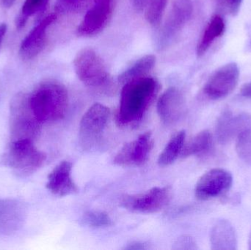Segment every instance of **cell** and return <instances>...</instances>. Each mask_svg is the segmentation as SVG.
<instances>
[{"label": "cell", "mask_w": 251, "mask_h": 250, "mask_svg": "<svg viewBox=\"0 0 251 250\" xmlns=\"http://www.w3.org/2000/svg\"><path fill=\"white\" fill-rule=\"evenodd\" d=\"M159 91V84L153 78L144 76L124 85L120 105L116 114L119 126H134L141 121Z\"/></svg>", "instance_id": "cell-1"}, {"label": "cell", "mask_w": 251, "mask_h": 250, "mask_svg": "<svg viewBox=\"0 0 251 250\" xmlns=\"http://www.w3.org/2000/svg\"><path fill=\"white\" fill-rule=\"evenodd\" d=\"M31 110L37 120L42 123L62 120L69 105L66 87L55 81L40 84L28 95Z\"/></svg>", "instance_id": "cell-2"}, {"label": "cell", "mask_w": 251, "mask_h": 250, "mask_svg": "<svg viewBox=\"0 0 251 250\" xmlns=\"http://www.w3.org/2000/svg\"><path fill=\"white\" fill-rule=\"evenodd\" d=\"M74 68L79 80L88 88L101 93L113 91V84L102 59L91 48H84L76 54Z\"/></svg>", "instance_id": "cell-3"}, {"label": "cell", "mask_w": 251, "mask_h": 250, "mask_svg": "<svg viewBox=\"0 0 251 250\" xmlns=\"http://www.w3.org/2000/svg\"><path fill=\"white\" fill-rule=\"evenodd\" d=\"M47 159L30 139L13 140L3 156V162L21 176H29L42 167Z\"/></svg>", "instance_id": "cell-4"}, {"label": "cell", "mask_w": 251, "mask_h": 250, "mask_svg": "<svg viewBox=\"0 0 251 250\" xmlns=\"http://www.w3.org/2000/svg\"><path fill=\"white\" fill-rule=\"evenodd\" d=\"M41 125L31 110L28 95L22 93L16 95L10 105V134L13 140H33L39 134Z\"/></svg>", "instance_id": "cell-5"}, {"label": "cell", "mask_w": 251, "mask_h": 250, "mask_svg": "<svg viewBox=\"0 0 251 250\" xmlns=\"http://www.w3.org/2000/svg\"><path fill=\"white\" fill-rule=\"evenodd\" d=\"M110 112L108 107L97 103L82 116L79 123V142L85 151L98 145L108 123Z\"/></svg>", "instance_id": "cell-6"}, {"label": "cell", "mask_w": 251, "mask_h": 250, "mask_svg": "<svg viewBox=\"0 0 251 250\" xmlns=\"http://www.w3.org/2000/svg\"><path fill=\"white\" fill-rule=\"evenodd\" d=\"M171 191L168 187H153L144 193L125 195L121 205L133 212L153 214L162 211L169 204Z\"/></svg>", "instance_id": "cell-7"}, {"label": "cell", "mask_w": 251, "mask_h": 250, "mask_svg": "<svg viewBox=\"0 0 251 250\" xmlns=\"http://www.w3.org/2000/svg\"><path fill=\"white\" fill-rule=\"evenodd\" d=\"M239 79L240 70L237 63L224 65L211 75L203 88V92L212 100L225 98L235 89Z\"/></svg>", "instance_id": "cell-8"}, {"label": "cell", "mask_w": 251, "mask_h": 250, "mask_svg": "<svg viewBox=\"0 0 251 250\" xmlns=\"http://www.w3.org/2000/svg\"><path fill=\"white\" fill-rule=\"evenodd\" d=\"M233 176L224 169L215 168L203 175L196 183L195 194L200 201L218 198L231 189Z\"/></svg>", "instance_id": "cell-9"}, {"label": "cell", "mask_w": 251, "mask_h": 250, "mask_svg": "<svg viewBox=\"0 0 251 250\" xmlns=\"http://www.w3.org/2000/svg\"><path fill=\"white\" fill-rule=\"evenodd\" d=\"M153 146L152 134L145 132L121 148L115 157L114 164L122 167L143 165L149 159Z\"/></svg>", "instance_id": "cell-10"}, {"label": "cell", "mask_w": 251, "mask_h": 250, "mask_svg": "<svg viewBox=\"0 0 251 250\" xmlns=\"http://www.w3.org/2000/svg\"><path fill=\"white\" fill-rule=\"evenodd\" d=\"M193 6L190 0H175L159 37V46H168L191 18Z\"/></svg>", "instance_id": "cell-11"}, {"label": "cell", "mask_w": 251, "mask_h": 250, "mask_svg": "<svg viewBox=\"0 0 251 250\" xmlns=\"http://www.w3.org/2000/svg\"><path fill=\"white\" fill-rule=\"evenodd\" d=\"M113 13V0H94L76 29L79 36H94L107 26Z\"/></svg>", "instance_id": "cell-12"}, {"label": "cell", "mask_w": 251, "mask_h": 250, "mask_svg": "<svg viewBox=\"0 0 251 250\" xmlns=\"http://www.w3.org/2000/svg\"><path fill=\"white\" fill-rule=\"evenodd\" d=\"M26 218L25 204L16 200H0V235L10 236L19 231Z\"/></svg>", "instance_id": "cell-13"}, {"label": "cell", "mask_w": 251, "mask_h": 250, "mask_svg": "<svg viewBox=\"0 0 251 250\" xmlns=\"http://www.w3.org/2000/svg\"><path fill=\"white\" fill-rule=\"evenodd\" d=\"M250 127V114H235L230 110H225L217 121V139L220 143L227 144Z\"/></svg>", "instance_id": "cell-14"}, {"label": "cell", "mask_w": 251, "mask_h": 250, "mask_svg": "<svg viewBox=\"0 0 251 250\" xmlns=\"http://www.w3.org/2000/svg\"><path fill=\"white\" fill-rule=\"evenodd\" d=\"M156 109L162 122L168 125L174 124L184 114L185 110L184 95L177 88H170L158 100Z\"/></svg>", "instance_id": "cell-15"}, {"label": "cell", "mask_w": 251, "mask_h": 250, "mask_svg": "<svg viewBox=\"0 0 251 250\" xmlns=\"http://www.w3.org/2000/svg\"><path fill=\"white\" fill-rule=\"evenodd\" d=\"M72 164L70 161H63L57 164L50 173L47 181V189L53 195L66 197L78 192V187L72 176Z\"/></svg>", "instance_id": "cell-16"}, {"label": "cell", "mask_w": 251, "mask_h": 250, "mask_svg": "<svg viewBox=\"0 0 251 250\" xmlns=\"http://www.w3.org/2000/svg\"><path fill=\"white\" fill-rule=\"evenodd\" d=\"M56 19V14L49 15L35 26L22 41L19 51L22 58L31 60L42 51L46 44L47 29Z\"/></svg>", "instance_id": "cell-17"}, {"label": "cell", "mask_w": 251, "mask_h": 250, "mask_svg": "<svg viewBox=\"0 0 251 250\" xmlns=\"http://www.w3.org/2000/svg\"><path fill=\"white\" fill-rule=\"evenodd\" d=\"M211 249L237 250V236L235 229L228 220H218L210 232Z\"/></svg>", "instance_id": "cell-18"}, {"label": "cell", "mask_w": 251, "mask_h": 250, "mask_svg": "<svg viewBox=\"0 0 251 250\" xmlns=\"http://www.w3.org/2000/svg\"><path fill=\"white\" fill-rule=\"evenodd\" d=\"M225 29L224 19L219 15H215L209 21L202 35L201 39L198 44L196 51L198 57H202L207 51L213 41L224 33Z\"/></svg>", "instance_id": "cell-19"}, {"label": "cell", "mask_w": 251, "mask_h": 250, "mask_svg": "<svg viewBox=\"0 0 251 250\" xmlns=\"http://www.w3.org/2000/svg\"><path fill=\"white\" fill-rule=\"evenodd\" d=\"M185 138V132L180 131L170 139L158 159L160 167L171 165L178 159L184 148Z\"/></svg>", "instance_id": "cell-20"}, {"label": "cell", "mask_w": 251, "mask_h": 250, "mask_svg": "<svg viewBox=\"0 0 251 250\" xmlns=\"http://www.w3.org/2000/svg\"><path fill=\"white\" fill-rule=\"evenodd\" d=\"M155 63L156 57L152 54H148L141 57L119 76V82L125 85L134 79L147 76L148 73L154 67Z\"/></svg>", "instance_id": "cell-21"}, {"label": "cell", "mask_w": 251, "mask_h": 250, "mask_svg": "<svg viewBox=\"0 0 251 250\" xmlns=\"http://www.w3.org/2000/svg\"><path fill=\"white\" fill-rule=\"evenodd\" d=\"M212 144V134L209 131L199 132L187 145H184L181 156L183 158L203 154L210 149Z\"/></svg>", "instance_id": "cell-22"}, {"label": "cell", "mask_w": 251, "mask_h": 250, "mask_svg": "<svg viewBox=\"0 0 251 250\" xmlns=\"http://www.w3.org/2000/svg\"><path fill=\"white\" fill-rule=\"evenodd\" d=\"M48 0H26L22 6V13L16 19V26L19 29L24 27L30 16L44 10Z\"/></svg>", "instance_id": "cell-23"}, {"label": "cell", "mask_w": 251, "mask_h": 250, "mask_svg": "<svg viewBox=\"0 0 251 250\" xmlns=\"http://www.w3.org/2000/svg\"><path fill=\"white\" fill-rule=\"evenodd\" d=\"M82 222L85 226L92 228H101L113 226L110 216L101 211H88L82 217Z\"/></svg>", "instance_id": "cell-24"}, {"label": "cell", "mask_w": 251, "mask_h": 250, "mask_svg": "<svg viewBox=\"0 0 251 250\" xmlns=\"http://www.w3.org/2000/svg\"><path fill=\"white\" fill-rule=\"evenodd\" d=\"M236 151L239 157L245 163L251 166V127L239 135Z\"/></svg>", "instance_id": "cell-25"}, {"label": "cell", "mask_w": 251, "mask_h": 250, "mask_svg": "<svg viewBox=\"0 0 251 250\" xmlns=\"http://www.w3.org/2000/svg\"><path fill=\"white\" fill-rule=\"evenodd\" d=\"M168 0H149L146 17L151 25H158L163 16Z\"/></svg>", "instance_id": "cell-26"}, {"label": "cell", "mask_w": 251, "mask_h": 250, "mask_svg": "<svg viewBox=\"0 0 251 250\" xmlns=\"http://www.w3.org/2000/svg\"><path fill=\"white\" fill-rule=\"evenodd\" d=\"M86 4V0H59L58 7L63 11H79Z\"/></svg>", "instance_id": "cell-27"}, {"label": "cell", "mask_w": 251, "mask_h": 250, "mask_svg": "<svg viewBox=\"0 0 251 250\" xmlns=\"http://www.w3.org/2000/svg\"><path fill=\"white\" fill-rule=\"evenodd\" d=\"M174 250H196L199 249L194 239L190 236H182L178 238L174 245Z\"/></svg>", "instance_id": "cell-28"}, {"label": "cell", "mask_w": 251, "mask_h": 250, "mask_svg": "<svg viewBox=\"0 0 251 250\" xmlns=\"http://www.w3.org/2000/svg\"><path fill=\"white\" fill-rule=\"evenodd\" d=\"M243 1V0H220L224 8L232 16H237L238 14Z\"/></svg>", "instance_id": "cell-29"}, {"label": "cell", "mask_w": 251, "mask_h": 250, "mask_svg": "<svg viewBox=\"0 0 251 250\" xmlns=\"http://www.w3.org/2000/svg\"><path fill=\"white\" fill-rule=\"evenodd\" d=\"M126 250H143L148 249V247L144 243H140V242H133V243L129 244Z\"/></svg>", "instance_id": "cell-30"}, {"label": "cell", "mask_w": 251, "mask_h": 250, "mask_svg": "<svg viewBox=\"0 0 251 250\" xmlns=\"http://www.w3.org/2000/svg\"><path fill=\"white\" fill-rule=\"evenodd\" d=\"M240 93L246 98H251V82L245 84L242 86Z\"/></svg>", "instance_id": "cell-31"}, {"label": "cell", "mask_w": 251, "mask_h": 250, "mask_svg": "<svg viewBox=\"0 0 251 250\" xmlns=\"http://www.w3.org/2000/svg\"><path fill=\"white\" fill-rule=\"evenodd\" d=\"M149 0H132L133 4L137 10H143L147 7Z\"/></svg>", "instance_id": "cell-32"}, {"label": "cell", "mask_w": 251, "mask_h": 250, "mask_svg": "<svg viewBox=\"0 0 251 250\" xmlns=\"http://www.w3.org/2000/svg\"><path fill=\"white\" fill-rule=\"evenodd\" d=\"M6 31H7V25L5 23H1L0 24V49H1V44H2Z\"/></svg>", "instance_id": "cell-33"}, {"label": "cell", "mask_w": 251, "mask_h": 250, "mask_svg": "<svg viewBox=\"0 0 251 250\" xmlns=\"http://www.w3.org/2000/svg\"><path fill=\"white\" fill-rule=\"evenodd\" d=\"M1 1H2V4L4 7L9 8V7H11L14 4L16 0H1Z\"/></svg>", "instance_id": "cell-34"}, {"label": "cell", "mask_w": 251, "mask_h": 250, "mask_svg": "<svg viewBox=\"0 0 251 250\" xmlns=\"http://www.w3.org/2000/svg\"><path fill=\"white\" fill-rule=\"evenodd\" d=\"M249 249L251 250V230L249 237Z\"/></svg>", "instance_id": "cell-35"}]
</instances>
